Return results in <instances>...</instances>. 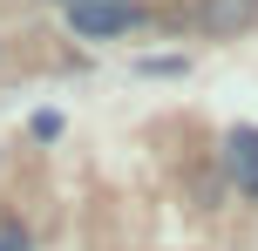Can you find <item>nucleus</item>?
<instances>
[{
    "label": "nucleus",
    "mask_w": 258,
    "mask_h": 251,
    "mask_svg": "<svg viewBox=\"0 0 258 251\" xmlns=\"http://www.w3.org/2000/svg\"><path fill=\"white\" fill-rule=\"evenodd\" d=\"M258 21V0H204V34H238Z\"/></svg>",
    "instance_id": "7ed1b4c3"
},
{
    "label": "nucleus",
    "mask_w": 258,
    "mask_h": 251,
    "mask_svg": "<svg viewBox=\"0 0 258 251\" xmlns=\"http://www.w3.org/2000/svg\"><path fill=\"white\" fill-rule=\"evenodd\" d=\"M0 251H27V231L21 224H0Z\"/></svg>",
    "instance_id": "20e7f679"
},
{
    "label": "nucleus",
    "mask_w": 258,
    "mask_h": 251,
    "mask_svg": "<svg viewBox=\"0 0 258 251\" xmlns=\"http://www.w3.org/2000/svg\"><path fill=\"white\" fill-rule=\"evenodd\" d=\"M224 170H231V184L258 197V129H231L224 136Z\"/></svg>",
    "instance_id": "f03ea898"
},
{
    "label": "nucleus",
    "mask_w": 258,
    "mask_h": 251,
    "mask_svg": "<svg viewBox=\"0 0 258 251\" xmlns=\"http://www.w3.org/2000/svg\"><path fill=\"white\" fill-rule=\"evenodd\" d=\"M61 7H75V0H61Z\"/></svg>",
    "instance_id": "39448f33"
},
{
    "label": "nucleus",
    "mask_w": 258,
    "mask_h": 251,
    "mask_svg": "<svg viewBox=\"0 0 258 251\" xmlns=\"http://www.w3.org/2000/svg\"><path fill=\"white\" fill-rule=\"evenodd\" d=\"M129 21H136L129 0H75V7H68V27H75L82 41H109V34H122Z\"/></svg>",
    "instance_id": "f257e3e1"
}]
</instances>
